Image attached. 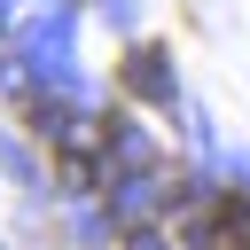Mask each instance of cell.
<instances>
[{"label": "cell", "instance_id": "1", "mask_svg": "<svg viewBox=\"0 0 250 250\" xmlns=\"http://www.w3.org/2000/svg\"><path fill=\"white\" fill-rule=\"evenodd\" d=\"M125 94H141V102H164V94H172V70H164L156 47H133V55H125Z\"/></svg>", "mask_w": 250, "mask_h": 250}]
</instances>
